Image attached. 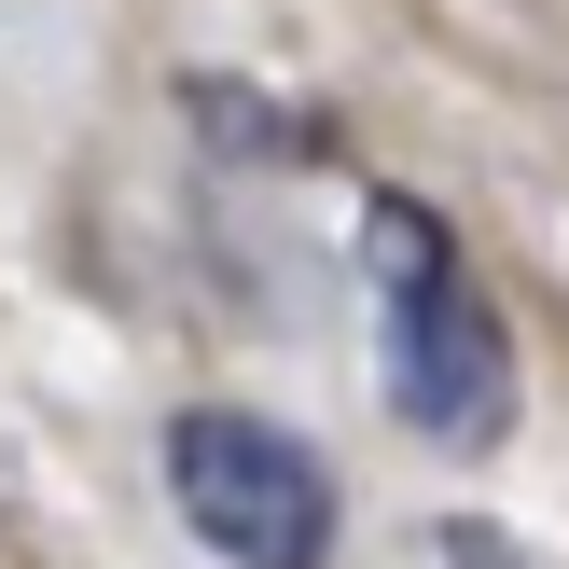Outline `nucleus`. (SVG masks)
<instances>
[{"label":"nucleus","mask_w":569,"mask_h":569,"mask_svg":"<svg viewBox=\"0 0 569 569\" xmlns=\"http://www.w3.org/2000/svg\"><path fill=\"white\" fill-rule=\"evenodd\" d=\"M431 556H445V569H528L515 542H500V528H445V542H431Z\"/></svg>","instance_id":"obj_3"},{"label":"nucleus","mask_w":569,"mask_h":569,"mask_svg":"<svg viewBox=\"0 0 569 569\" xmlns=\"http://www.w3.org/2000/svg\"><path fill=\"white\" fill-rule=\"evenodd\" d=\"M167 500L222 569H320L333 556V472L306 431L250 403H181L167 417Z\"/></svg>","instance_id":"obj_2"},{"label":"nucleus","mask_w":569,"mask_h":569,"mask_svg":"<svg viewBox=\"0 0 569 569\" xmlns=\"http://www.w3.org/2000/svg\"><path fill=\"white\" fill-rule=\"evenodd\" d=\"M361 278H376V361H389V417L445 459H487L515 431V333H500L472 250L445 237L417 194L361 209Z\"/></svg>","instance_id":"obj_1"}]
</instances>
